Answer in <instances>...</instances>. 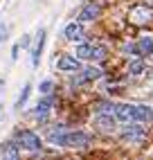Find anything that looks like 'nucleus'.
Masks as SVG:
<instances>
[{
	"instance_id": "6e6552de",
	"label": "nucleus",
	"mask_w": 153,
	"mask_h": 160,
	"mask_svg": "<svg viewBox=\"0 0 153 160\" xmlns=\"http://www.w3.org/2000/svg\"><path fill=\"white\" fill-rule=\"evenodd\" d=\"M0 160H20V151L16 142H7L0 147Z\"/></svg>"
},
{
	"instance_id": "a211bd4d",
	"label": "nucleus",
	"mask_w": 153,
	"mask_h": 160,
	"mask_svg": "<svg viewBox=\"0 0 153 160\" xmlns=\"http://www.w3.org/2000/svg\"><path fill=\"white\" fill-rule=\"evenodd\" d=\"M142 70H144V59H142V57H135V61L128 66V72H131V74H140Z\"/></svg>"
},
{
	"instance_id": "ddd939ff",
	"label": "nucleus",
	"mask_w": 153,
	"mask_h": 160,
	"mask_svg": "<svg viewBox=\"0 0 153 160\" xmlns=\"http://www.w3.org/2000/svg\"><path fill=\"white\" fill-rule=\"evenodd\" d=\"M153 120V108L149 106H135L133 108V122H151Z\"/></svg>"
},
{
	"instance_id": "0eeeda50",
	"label": "nucleus",
	"mask_w": 153,
	"mask_h": 160,
	"mask_svg": "<svg viewBox=\"0 0 153 160\" xmlns=\"http://www.w3.org/2000/svg\"><path fill=\"white\" fill-rule=\"evenodd\" d=\"M133 108H135L133 104H115L113 113H115L117 120H122V122H133Z\"/></svg>"
},
{
	"instance_id": "dca6fc26",
	"label": "nucleus",
	"mask_w": 153,
	"mask_h": 160,
	"mask_svg": "<svg viewBox=\"0 0 153 160\" xmlns=\"http://www.w3.org/2000/svg\"><path fill=\"white\" fill-rule=\"evenodd\" d=\"M63 133H65V129H63V126L50 129V131H47V140H50L52 144H59V142H61V138H63Z\"/></svg>"
},
{
	"instance_id": "20e7f679",
	"label": "nucleus",
	"mask_w": 153,
	"mask_h": 160,
	"mask_svg": "<svg viewBox=\"0 0 153 160\" xmlns=\"http://www.w3.org/2000/svg\"><path fill=\"white\" fill-rule=\"evenodd\" d=\"M18 147H23L27 149V151H38L41 149V138L34 133V131H29V129H20L16 133V140H14Z\"/></svg>"
},
{
	"instance_id": "f03ea898",
	"label": "nucleus",
	"mask_w": 153,
	"mask_h": 160,
	"mask_svg": "<svg viewBox=\"0 0 153 160\" xmlns=\"http://www.w3.org/2000/svg\"><path fill=\"white\" fill-rule=\"evenodd\" d=\"M90 142H92V138H90L88 133H83V131H70V133H63V138H61L59 147L86 149V147H90Z\"/></svg>"
},
{
	"instance_id": "f257e3e1",
	"label": "nucleus",
	"mask_w": 153,
	"mask_h": 160,
	"mask_svg": "<svg viewBox=\"0 0 153 160\" xmlns=\"http://www.w3.org/2000/svg\"><path fill=\"white\" fill-rule=\"evenodd\" d=\"M76 57L83 61H104L108 57V50L104 45H95V43H81L76 48Z\"/></svg>"
},
{
	"instance_id": "9d476101",
	"label": "nucleus",
	"mask_w": 153,
	"mask_h": 160,
	"mask_svg": "<svg viewBox=\"0 0 153 160\" xmlns=\"http://www.w3.org/2000/svg\"><path fill=\"white\" fill-rule=\"evenodd\" d=\"M57 66L63 72H76V70H79V59H74L70 54H61V59H59Z\"/></svg>"
},
{
	"instance_id": "1a4fd4ad",
	"label": "nucleus",
	"mask_w": 153,
	"mask_h": 160,
	"mask_svg": "<svg viewBox=\"0 0 153 160\" xmlns=\"http://www.w3.org/2000/svg\"><path fill=\"white\" fill-rule=\"evenodd\" d=\"M63 34H65L68 41H81L83 34H86V32H83V23H79V20H76V23H70L68 27H65Z\"/></svg>"
},
{
	"instance_id": "aec40b11",
	"label": "nucleus",
	"mask_w": 153,
	"mask_h": 160,
	"mask_svg": "<svg viewBox=\"0 0 153 160\" xmlns=\"http://www.w3.org/2000/svg\"><path fill=\"white\" fill-rule=\"evenodd\" d=\"M52 88H54V83H52V81H41V86H38V90H41L43 95H50Z\"/></svg>"
},
{
	"instance_id": "7ed1b4c3",
	"label": "nucleus",
	"mask_w": 153,
	"mask_h": 160,
	"mask_svg": "<svg viewBox=\"0 0 153 160\" xmlns=\"http://www.w3.org/2000/svg\"><path fill=\"white\" fill-rule=\"evenodd\" d=\"M128 20L133 25H149V23H153V7L151 5H135L128 12Z\"/></svg>"
},
{
	"instance_id": "9b49d317",
	"label": "nucleus",
	"mask_w": 153,
	"mask_h": 160,
	"mask_svg": "<svg viewBox=\"0 0 153 160\" xmlns=\"http://www.w3.org/2000/svg\"><path fill=\"white\" fill-rule=\"evenodd\" d=\"M43 45H45V29H38V34H36V45H34V50H32V63H34V66H38V61H41Z\"/></svg>"
},
{
	"instance_id": "412c9836",
	"label": "nucleus",
	"mask_w": 153,
	"mask_h": 160,
	"mask_svg": "<svg viewBox=\"0 0 153 160\" xmlns=\"http://www.w3.org/2000/svg\"><path fill=\"white\" fill-rule=\"evenodd\" d=\"M7 36H9V27H7L5 23H0V43H5Z\"/></svg>"
},
{
	"instance_id": "f8f14e48",
	"label": "nucleus",
	"mask_w": 153,
	"mask_h": 160,
	"mask_svg": "<svg viewBox=\"0 0 153 160\" xmlns=\"http://www.w3.org/2000/svg\"><path fill=\"white\" fill-rule=\"evenodd\" d=\"M50 108H52V97H50V95H45V97L36 104V117H38V122H45V120H47Z\"/></svg>"
},
{
	"instance_id": "b1692460",
	"label": "nucleus",
	"mask_w": 153,
	"mask_h": 160,
	"mask_svg": "<svg viewBox=\"0 0 153 160\" xmlns=\"http://www.w3.org/2000/svg\"><path fill=\"white\" fill-rule=\"evenodd\" d=\"M151 2H153V0H151Z\"/></svg>"
},
{
	"instance_id": "6ab92c4d",
	"label": "nucleus",
	"mask_w": 153,
	"mask_h": 160,
	"mask_svg": "<svg viewBox=\"0 0 153 160\" xmlns=\"http://www.w3.org/2000/svg\"><path fill=\"white\" fill-rule=\"evenodd\" d=\"M29 92H32V86L27 83V86L23 88V92H20V97H18V102H16V108H23V106H25V102H27V97H29Z\"/></svg>"
},
{
	"instance_id": "4be33fe9",
	"label": "nucleus",
	"mask_w": 153,
	"mask_h": 160,
	"mask_svg": "<svg viewBox=\"0 0 153 160\" xmlns=\"http://www.w3.org/2000/svg\"><path fill=\"white\" fill-rule=\"evenodd\" d=\"M20 45H23V48H29V36H23V41H20Z\"/></svg>"
},
{
	"instance_id": "5701e85b",
	"label": "nucleus",
	"mask_w": 153,
	"mask_h": 160,
	"mask_svg": "<svg viewBox=\"0 0 153 160\" xmlns=\"http://www.w3.org/2000/svg\"><path fill=\"white\" fill-rule=\"evenodd\" d=\"M0 111H2V106H0Z\"/></svg>"
},
{
	"instance_id": "39448f33",
	"label": "nucleus",
	"mask_w": 153,
	"mask_h": 160,
	"mask_svg": "<svg viewBox=\"0 0 153 160\" xmlns=\"http://www.w3.org/2000/svg\"><path fill=\"white\" fill-rule=\"evenodd\" d=\"M101 14V5L99 2H88L83 9H81V14H79V23H90V20H97Z\"/></svg>"
},
{
	"instance_id": "4468645a",
	"label": "nucleus",
	"mask_w": 153,
	"mask_h": 160,
	"mask_svg": "<svg viewBox=\"0 0 153 160\" xmlns=\"http://www.w3.org/2000/svg\"><path fill=\"white\" fill-rule=\"evenodd\" d=\"M124 138L126 140H142V138H144V129H140L137 124H131V126H126Z\"/></svg>"
},
{
	"instance_id": "f3484780",
	"label": "nucleus",
	"mask_w": 153,
	"mask_h": 160,
	"mask_svg": "<svg viewBox=\"0 0 153 160\" xmlns=\"http://www.w3.org/2000/svg\"><path fill=\"white\" fill-rule=\"evenodd\" d=\"M81 74H83V79H86V81H95V79H99L104 72H101L99 68H86Z\"/></svg>"
},
{
	"instance_id": "2eb2a0df",
	"label": "nucleus",
	"mask_w": 153,
	"mask_h": 160,
	"mask_svg": "<svg viewBox=\"0 0 153 160\" xmlns=\"http://www.w3.org/2000/svg\"><path fill=\"white\" fill-rule=\"evenodd\" d=\"M137 52H140V57H151L153 54V38H140V43H137Z\"/></svg>"
},
{
	"instance_id": "423d86ee",
	"label": "nucleus",
	"mask_w": 153,
	"mask_h": 160,
	"mask_svg": "<svg viewBox=\"0 0 153 160\" xmlns=\"http://www.w3.org/2000/svg\"><path fill=\"white\" fill-rule=\"evenodd\" d=\"M95 126L104 133H113L115 131V120L111 117V113H99L97 120H95Z\"/></svg>"
}]
</instances>
